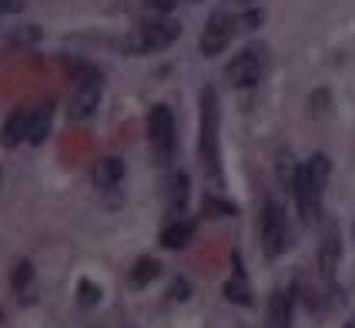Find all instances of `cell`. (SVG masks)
<instances>
[{"mask_svg": "<svg viewBox=\"0 0 355 328\" xmlns=\"http://www.w3.org/2000/svg\"><path fill=\"white\" fill-rule=\"evenodd\" d=\"M178 3H198V0H148V10H155V14H168V10H175Z\"/></svg>", "mask_w": 355, "mask_h": 328, "instance_id": "obj_21", "label": "cell"}, {"mask_svg": "<svg viewBox=\"0 0 355 328\" xmlns=\"http://www.w3.org/2000/svg\"><path fill=\"white\" fill-rule=\"evenodd\" d=\"M218 94L215 87H205L201 91V141H198V148H201V164H205V171L211 181H221V168H218Z\"/></svg>", "mask_w": 355, "mask_h": 328, "instance_id": "obj_1", "label": "cell"}, {"mask_svg": "<svg viewBox=\"0 0 355 328\" xmlns=\"http://www.w3.org/2000/svg\"><path fill=\"white\" fill-rule=\"evenodd\" d=\"M181 34V27H178L175 20H148V24H141L135 27L128 37L121 40V47L128 51V54H155V51H164V47H171Z\"/></svg>", "mask_w": 355, "mask_h": 328, "instance_id": "obj_2", "label": "cell"}, {"mask_svg": "<svg viewBox=\"0 0 355 328\" xmlns=\"http://www.w3.org/2000/svg\"><path fill=\"white\" fill-rule=\"evenodd\" d=\"M31 278H34V265H31V261H17L14 271H10V285H14L17 291L27 288V285H31Z\"/></svg>", "mask_w": 355, "mask_h": 328, "instance_id": "obj_18", "label": "cell"}, {"mask_svg": "<svg viewBox=\"0 0 355 328\" xmlns=\"http://www.w3.org/2000/svg\"><path fill=\"white\" fill-rule=\"evenodd\" d=\"M148 141H151V151H155L161 164L171 161L178 135H175V114H171L168 104H155L151 107V114H148Z\"/></svg>", "mask_w": 355, "mask_h": 328, "instance_id": "obj_5", "label": "cell"}, {"mask_svg": "<svg viewBox=\"0 0 355 328\" xmlns=\"http://www.w3.org/2000/svg\"><path fill=\"white\" fill-rule=\"evenodd\" d=\"M51 121H54V104H40L31 111V137L27 144H44L51 135Z\"/></svg>", "mask_w": 355, "mask_h": 328, "instance_id": "obj_15", "label": "cell"}, {"mask_svg": "<svg viewBox=\"0 0 355 328\" xmlns=\"http://www.w3.org/2000/svg\"><path fill=\"white\" fill-rule=\"evenodd\" d=\"M191 234H195V218H171V225L161 232V245L164 248H184L188 241H191Z\"/></svg>", "mask_w": 355, "mask_h": 328, "instance_id": "obj_12", "label": "cell"}, {"mask_svg": "<svg viewBox=\"0 0 355 328\" xmlns=\"http://www.w3.org/2000/svg\"><path fill=\"white\" fill-rule=\"evenodd\" d=\"M121 181H124V161L121 157H104L94 164V184L104 188V191H111V188H118Z\"/></svg>", "mask_w": 355, "mask_h": 328, "instance_id": "obj_13", "label": "cell"}, {"mask_svg": "<svg viewBox=\"0 0 355 328\" xmlns=\"http://www.w3.org/2000/svg\"><path fill=\"white\" fill-rule=\"evenodd\" d=\"M184 291H188V285H184V282H178V285H175V298H188Z\"/></svg>", "mask_w": 355, "mask_h": 328, "instance_id": "obj_22", "label": "cell"}, {"mask_svg": "<svg viewBox=\"0 0 355 328\" xmlns=\"http://www.w3.org/2000/svg\"><path fill=\"white\" fill-rule=\"evenodd\" d=\"M292 241V228H288V218L282 212L278 201H265V212H261V248L268 258H278L285 254Z\"/></svg>", "mask_w": 355, "mask_h": 328, "instance_id": "obj_6", "label": "cell"}, {"mask_svg": "<svg viewBox=\"0 0 355 328\" xmlns=\"http://www.w3.org/2000/svg\"><path fill=\"white\" fill-rule=\"evenodd\" d=\"M225 298L235 302V305H252V288H248V278H245V268H241V258L238 254H235V271L225 282Z\"/></svg>", "mask_w": 355, "mask_h": 328, "instance_id": "obj_14", "label": "cell"}, {"mask_svg": "<svg viewBox=\"0 0 355 328\" xmlns=\"http://www.w3.org/2000/svg\"><path fill=\"white\" fill-rule=\"evenodd\" d=\"M232 3H238V7H245V3H252V0H232Z\"/></svg>", "mask_w": 355, "mask_h": 328, "instance_id": "obj_23", "label": "cell"}, {"mask_svg": "<svg viewBox=\"0 0 355 328\" xmlns=\"http://www.w3.org/2000/svg\"><path fill=\"white\" fill-rule=\"evenodd\" d=\"M295 205H298V214H302V221L305 225H312L318 214H322V194L315 184H312V178H309V171H305V164L295 171Z\"/></svg>", "mask_w": 355, "mask_h": 328, "instance_id": "obj_8", "label": "cell"}, {"mask_svg": "<svg viewBox=\"0 0 355 328\" xmlns=\"http://www.w3.org/2000/svg\"><path fill=\"white\" fill-rule=\"evenodd\" d=\"M235 34H238L235 14H232V10H215V14L208 17V24H205V34H201V54H205V58L221 54V51L232 44Z\"/></svg>", "mask_w": 355, "mask_h": 328, "instance_id": "obj_7", "label": "cell"}, {"mask_svg": "<svg viewBox=\"0 0 355 328\" xmlns=\"http://www.w3.org/2000/svg\"><path fill=\"white\" fill-rule=\"evenodd\" d=\"M184 205H188V174L178 171L171 181H168V212L171 218H181L184 214Z\"/></svg>", "mask_w": 355, "mask_h": 328, "instance_id": "obj_16", "label": "cell"}, {"mask_svg": "<svg viewBox=\"0 0 355 328\" xmlns=\"http://www.w3.org/2000/svg\"><path fill=\"white\" fill-rule=\"evenodd\" d=\"M78 291H80V305H84V309H91V305H98L101 302V288L94 285V282H87V278L78 285Z\"/></svg>", "mask_w": 355, "mask_h": 328, "instance_id": "obj_20", "label": "cell"}, {"mask_svg": "<svg viewBox=\"0 0 355 328\" xmlns=\"http://www.w3.org/2000/svg\"><path fill=\"white\" fill-rule=\"evenodd\" d=\"M101 94H104V78H101V71H94V67H84V71H80V78H78V84H74L71 104H67V114H71V121H87V117L98 111Z\"/></svg>", "mask_w": 355, "mask_h": 328, "instance_id": "obj_4", "label": "cell"}, {"mask_svg": "<svg viewBox=\"0 0 355 328\" xmlns=\"http://www.w3.org/2000/svg\"><path fill=\"white\" fill-rule=\"evenodd\" d=\"M158 271H161V265L155 261V258H141L138 265L131 268V285H135V288H144L148 282L158 278Z\"/></svg>", "mask_w": 355, "mask_h": 328, "instance_id": "obj_17", "label": "cell"}, {"mask_svg": "<svg viewBox=\"0 0 355 328\" xmlns=\"http://www.w3.org/2000/svg\"><path fill=\"white\" fill-rule=\"evenodd\" d=\"M265 71H268V47L265 44H252V47H245L241 54L228 60L225 78H228L232 87H255L258 80L265 78Z\"/></svg>", "mask_w": 355, "mask_h": 328, "instance_id": "obj_3", "label": "cell"}, {"mask_svg": "<svg viewBox=\"0 0 355 328\" xmlns=\"http://www.w3.org/2000/svg\"><path fill=\"white\" fill-rule=\"evenodd\" d=\"M338 258H342L338 232H336V228H329V232H325V238H322V248H318V271H322V278H325L329 285H332V278H336Z\"/></svg>", "mask_w": 355, "mask_h": 328, "instance_id": "obj_10", "label": "cell"}, {"mask_svg": "<svg viewBox=\"0 0 355 328\" xmlns=\"http://www.w3.org/2000/svg\"><path fill=\"white\" fill-rule=\"evenodd\" d=\"M292 311H295L292 291H275L268 302V325L265 328H292Z\"/></svg>", "mask_w": 355, "mask_h": 328, "instance_id": "obj_11", "label": "cell"}, {"mask_svg": "<svg viewBox=\"0 0 355 328\" xmlns=\"http://www.w3.org/2000/svg\"><path fill=\"white\" fill-rule=\"evenodd\" d=\"M27 137H31V111H27V107H17V111H10L7 121H3L0 144H3V148H17Z\"/></svg>", "mask_w": 355, "mask_h": 328, "instance_id": "obj_9", "label": "cell"}, {"mask_svg": "<svg viewBox=\"0 0 355 328\" xmlns=\"http://www.w3.org/2000/svg\"><path fill=\"white\" fill-rule=\"evenodd\" d=\"M345 328H355V318H349V325H345Z\"/></svg>", "mask_w": 355, "mask_h": 328, "instance_id": "obj_24", "label": "cell"}, {"mask_svg": "<svg viewBox=\"0 0 355 328\" xmlns=\"http://www.w3.org/2000/svg\"><path fill=\"white\" fill-rule=\"evenodd\" d=\"M205 214H208V218H228V214H235V205L218 201L215 194H208V198H205Z\"/></svg>", "mask_w": 355, "mask_h": 328, "instance_id": "obj_19", "label": "cell"}]
</instances>
